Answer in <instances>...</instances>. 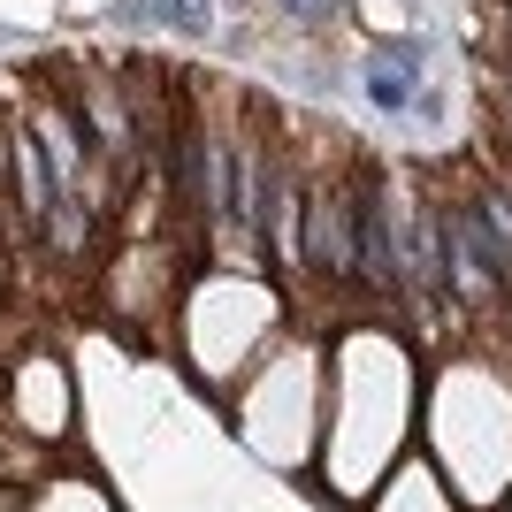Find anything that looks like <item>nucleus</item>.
<instances>
[{"label":"nucleus","mask_w":512,"mask_h":512,"mask_svg":"<svg viewBox=\"0 0 512 512\" xmlns=\"http://www.w3.org/2000/svg\"><path fill=\"white\" fill-rule=\"evenodd\" d=\"M8 169H16V192H23V214H31V222H54V176L39 169V146H31V138H16V146H8Z\"/></svg>","instance_id":"3"},{"label":"nucleus","mask_w":512,"mask_h":512,"mask_svg":"<svg viewBox=\"0 0 512 512\" xmlns=\"http://www.w3.org/2000/svg\"><path fill=\"white\" fill-rule=\"evenodd\" d=\"M413 77H421V39H390V46H375V54H367V69H360L367 100L390 107V115L421 100V92H413Z\"/></svg>","instance_id":"2"},{"label":"nucleus","mask_w":512,"mask_h":512,"mask_svg":"<svg viewBox=\"0 0 512 512\" xmlns=\"http://www.w3.org/2000/svg\"><path fill=\"white\" fill-rule=\"evenodd\" d=\"M283 8H291L299 23H329V16H337V0H283Z\"/></svg>","instance_id":"4"},{"label":"nucleus","mask_w":512,"mask_h":512,"mask_svg":"<svg viewBox=\"0 0 512 512\" xmlns=\"http://www.w3.org/2000/svg\"><path fill=\"white\" fill-rule=\"evenodd\" d=\"M306 260L321 276H360V207L344 192L306 199Z\"/></svg>","instance_id":"1"},{"label":"nucleus","mask_w":512,"mask_h":512,"mask_svg":"<svg viewBox=\"0 0 512 512\" xmlns=\"http://www.w3.org/2000/svg\"><path fill=\"white\" fill-rule=\"evenodd\" d=\"M505 16H512V0H505Z\"/></svg>","instance_id":"5"}]
</instances>
